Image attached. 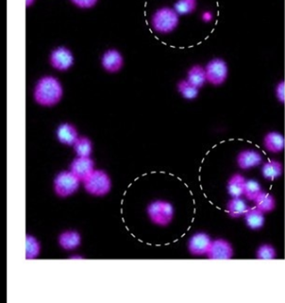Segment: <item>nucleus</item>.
I'll return each mask as SVG.
<instances>
[{
  "label": "nucleus",
  "mask_w": 285,
  "mask_h": 303,
  "mask_svg": "<svg viewBox=\"0 0 285 303\" xmlns=\"http://www.w3.org/2000/svg\"><path fill=\"white\" fill-rule=\"evenodd\" d=\"M261 187L259 182L253 180L246 181L245 188H244V195L249 200H255L257 196L261 194Z\"/></svg>",
  "instance_id": "obj_26"
},
{
  "label": "nucleus",
  "mask_w": 285,
  "mask_h": 303,
  "mask_svg": "<svg viewBox=\"0 0 285 303\" xmlns=\"http://www.w3.org/2000/svg\"><path fill=\"white\" fill-rule=\"evenodd\" d=\"M276 95L281 102L283 103L285 102V83L284 82L279 84L276 88Z\"/></svg>",
  "instance_id": "obj_29"
},
{
  "label": "nucleus",
  "mask_w": 285,
  "mask_h": 303,
  "mask_svg": "<svg viewBox=\"0 0 285 303\" xmlns=\"http://www.w3.org/2000/svg\"><path fill=\"white\" fill-rule=\"evenodd\" d=\"M264 144L267 151L277 153L282 152L285 148V138L278 132H269L265 137Z\"/></svg>",
  "instance_id": "obj_14"
},
{
  "label": "nucleus",
  "mask_w": 285,
  "mask_h": 303,
  "mask_svg": "<svg viewBox=\"0 0 285 303\" xmlns=\"http://www.w3.org/2000/svg\"><path fill=\"white\" fill-rule=\"evenodd\" d=\"M227 210L232 217H240L241 215H245L249 210V207L245 201L239 197H234L227 205Z\"/></svg>",
  "instance_id": "obj_19"
},
{
  "label": "nucleus",
  "mask_w": 285,
  "mask_h": 303,
  "mask_svg": "<svg viewBox=\"0 0 285 303\" xmlns=\"http://www.w3.org/2000/svg\"><path fill=\"white\" fill-rule=\"evenodd\" d=\"M80 235L76 231H65L60 235L59 244L64 249H75L80 244Z\"/></svg>",
  "instance_id": "obj_15"
},
{
  "label": "nucleus",
  "mask_w": 285,
  "mask_h": 303,
  "mask_svg": "<svg viewBox=\"0 0 285 303\" xmlns=\"http://www.w3.org/2000/svg\"><path fill=\"white\" fill-rule=\"evenodd\" d=\"M35 0H26V5L27 6H29V5H31L33 3H34Z\"/></svg>",
  "instance_id": "obj_30"
},
{
  "label": "nucleus",
  "mask_w": 285,
  "mask_h": 303,
  "mask_svg": "<svg viewBox=\"0 0 285 303\" xmlns=\"http://www.w3.org/2000/svg\"><path fill=\"white\" fill-rule=\"evenodd\" d=\"M84 186L89 194L102 196L111 191L112 181L105 172L94 170L93 173L84 181Z\"/></svg>",
  "instance_id": "obj_3"
},
{
  "label": "nucleus",
  "mask_w": 285,
  "mask_h": 303,
  "mask_svg": "<svg viewBox=\"0 0 285 303\" xmlns=\"http://www.w3.org/2000/svg\"><path fill=\"white\" fill-rule=\"evenodd\" d=\"M64 95V88L59 80L52 76L40 78L34 88V100L44 107H52L59 103Z\"/></svg>",
  "instance_id": "obj_1"
},
{
  "label": "nucleus",
  "mask_w": 285,
  "mask_h": 303,
  "mask_svg": "<svg viewBox=\"0 0 285 303\" xmlns=\"http://www.w3.org/2000/svg\"><path fill=\"white\" fill-rule=\"evenodd\" d=\"M40 252V244L38 239L33 236H26V246H25V255L26 259L33 260L39 256Z\"/></svg>",
  "instance_id": "obj_22"
},
{
  "label": "nucleus",
  "mask_w": 285,
  "mask_h": 303,
  "mask_svg": "<svg viewBox=\"0 0 285 303\" xmlns=\"http://www.w3.org/2000/svg\"><path fill=\"white\" fill-rule=\"evenodd\" d=\"M234 254V251L231 244L225 240L217 239L212 241L210 249L207 255L210 259L212 260H229L231 259Z\"/></svg>",
  "instance_id": "obj_8"
},
{
  "label": "nucleus",
  "mask_w": 285,
  "mask_h": 303,
  "mask_svg": "<svg viewBox=\"0 0 285 303\" xmlns=\"http://www.w3.org/2000/svg\"><path fill=\"white\" fill-rule=\"evenodd\" d=\"M245 182V179L242 176L239 175V174L233 176L227 186V190H228L229 194L233 197L241 196L244 193Z\"/></svg>",
  "instance_id": "obj_18"
},
{
  "label": "nucleus",
  "mask_w": 285,
  "mask_h": 303,
  "mask_svg": "<svg viewBox=\"0 0 285 303\" xmlns=\"http://www.w3.org/2000/svg\"><path fill=\"white\" fill-rule=\"evenodd\" d=\"M71 1L79 8H91L97 3L98 0H71Z\"/></svg>",
  "instance_id": "obj_28"
},
{
  "label": "nucleus",
  "mask_w": 285,
  "mask_h": 303,
  "mask_svg": "<svg viewBox=\"0 0 285 303\" xmlns=\"http://www.w3.org/2000/svg\"><path fill=\"white\" fill-rule=\"evenodd\" d=\"M254 201H255L256 207L262 211L263 213L271 212L275 208V199H274L273 195L268 194V193L261 192V194L257 196V198Z\"/></svg>",
  "instance_id": "obj_21"
},
{
  "label": "nucleus",
  "mask_w": 285,
  "mask_h": 303,
  "mask_svg": "<svg viewBox=\"0 0 285 303\" xmlns=\"http://www.w3.org/2000/svg\"><path fill=\"white\" fill-rule=\"evenodd\" d=\"M275 250L272 245L263 244L257 252V257L261 260H272L275 258Z\"/></svg>",
  "instance_id": "obj_27"
},
{
  "label": "nucleus",
  "mask_w": 285,
  "mask_h": 303,
  "mask_svg": "<svg viewBox=\"0 0 285 303\" xmlns=\"http://www.w3.org/2000/svg\"><path fill=\"white\" fill-rule=\"evenodd\" d=\"M212 242L211 238L205 233H196L189 241V251L194 255L207 254Z\"/></svg>",
  "instance_id": "obj_11"
},
{
  "label": "nucleus",
  "mask_w": 285,
  "mask_h": 303,
  "mask_svg": "<svg viewBox=\"0 0 285 303\" xmlns=\"http://www.w3.org/2000/svg\"><path fill=\"white\" fill-rule=\"evenodd\" d=\"M73 146L78 156H90L93 152V144L89 138L86 137L79 138Z\"/></svg>",
  "instance_id": "obj_23"
},
{
  "label": "nucleus",
  "mask_w": 285,
  "mask_h": 303,
  "mask_svg": "<svg viewBox=\"0 0 285 303\" xmlns=\"http://www.w3.org/2000/svg\"><path fill=\"white\" fill-rule=\"evenodd\" d=\"M147 212L153 222L162 226L168 224L172 220L174 215L172 205L163 201H156L152 203L148 206Z\"/></svg>",
  "instance_id": "obj_5"
},
{
  "label": "nucleus",
  "mask_w": 285,
  "mask_h": 303,
  "mask_svg": "<svg viewBox=\"0 0 285 303\" xmlns=\"http://www.w3.org/2000/svg\"><path fill=\"white\" fill-rule=\"evenodd\" d=\"M245 221L251 230H259L265 222L264 213L257 207L250 209L245 214Z\"/></svg>",
  "instance_id": "obj_16"
},
{
  "label": "nucleus",
  "mask_w": 285,
  "mask_h": 303,
  "mask_svg": "<svg viewBox=\"0 0 285 303\" xmlns=\"http://www.w3.org/2000/svg\"><path fill=\"white\" fill-rule=\"evenodd\" d=\"M178 91L184 98L187 100H192L198 96L199 88L194 87L188 80H182L178 84Z\"/></svg>",
  "instance_id": "obj_24"
},
{
  "label": "nucleus",
  "mask_w": 285,
  "mask_h": 303,
  "mask_svg": "<svg viewBox=\"0 0 285 303\" xmlns=\"http://www.w3.org/2000/svg\"><path fill=\"white\" fill-rule=\"evenodd\" d=\"M205 71L207 81L214 86H219L226 81L228 68L225 61L216 58L213 59L207 64Z\"/></svg>",
  "instance_id": "obj_6"
},
{
  "label": "nucleus",
  "mask_w": 285,
  "mask_h": 303,
  "mask_svg": "<svg viewBox=\"0 0 285 303\" xmlns=\"http://www.w3.org/2000/svg\"><path fill=\"white\" fill-rule=\"evenodd\" d=\"M94 162L89 156H78L71 165V171L79 178L80 181H85L94 170Z\"/></svg>",
  "instance_id": "obj_9"
},
{
  "label": "nucleus",
  "mask_w": 285,
  "mask_h": 303,
  "mask_svg": "<svg viewBox=\"0 0 285 303\" xmlns=\"http://www.w3.org/2000/svg\"><path fill=\"white\" fill-rule=\"evenodd\" d=\"M79 181L72 172H61L54 179V192L61 197H67L78 191Z\"/></svg>",
  "instance_id": "obj_4"
},
{
  "label": "nucleus",
  "mask_w": 285,
  "mask_h": 303,
  "mask_svg": "<svg viewBox=\"0 0 285 303\" xmlns=\"http://www.w3.org/2000/svg\"><path fill=\"white\" fill-rule=\"evenodd\" d=\"M56 136L61 143L71 146L79 139L77 129L69 123L60 125L56 131Z\"/></svg>",
  "instance_id": "obj_12"
},
{
  "label": "nucleus",
  "mask_w": 285,
  "mask_h": 303,
  "mask_svg": "<svg viewBox=\"0 0 285 303\" xmlns=\"http://www.w3.org/2000/svg\"><path fill=\"white\" fill-rule=\"evenodd\" d=\"M175 9L163 7L157 10L152 19L153 29L160 33H169L176 29L179 22V16Z\"/></svg>",
  "instance_id": "obj_2"
},
{
  "label": "nucleus",
  "mask_w": 285,
  "mask_h": 303,
  "mask_svg": "<svg viewBox=\"0 0 285 303\" xmlns=\"http://www.w3.org/2000/svg\"><path fill=\"white\" fill-rule=\"evenodd\" d=\"M237 161L241 169H250L261 164L262 156L255 151H245L240 153Z\"/></svg>",
  "instance_id": "obj_13"
},
{
  "label": "nucleus",
  "mask_w": 285,
  "mask_h": 303,
  "mask_svg": "<svg viewBox=\"0 0 285 303\" xmlns=\"http://www.w3.org/2000/svg\"><path fill=\"white\" fill-rule=\"evenodd\" d=\"M282 173H283V166L279 162L275 160L265 163L262 167V174L265 179L270 181L280 177Z\"/></svg>",
  "instance_id": "obj_20"
},
{
  "label": "nucleus",
  "mask_w": 285,
  "mask_h": 303,
  "mask_svg": "<svg viewBox=\"0 0 285 303\" xmlns=\"http://www.w3.org/2000/svg\"><path fill=\"white\" fill-rule=\"evenodd\" d=\"M196 8L195 0H178L175 4L174 9L178 15H189Z\"/></svg>",
  "instance_id": "obj_25"
},
{
  "label": "nucleus",
  "mask_w": 285,
  "mask_h": 303,
  "mask_svg": "<svg viewBox=\"0 0 285 303\" xmlns=\"http://www.w3.org/2000/svg\"><path fill=\"white\" fill-rule=\"evenodd\" d=\"M73 63L74 57L71 51L64 46L54 49L50 55V64L52 67L60 71L69 69Z\"/></svg>",
  "instance_id": "obj_7"
},
{
  "label": "nucleus",
  "mask_w": 285,
  "mask_h": 303,
  "mask_svg": "<svg viewBox=\"0 0 285 303\" xmlns=\"http://www.w3.org/2000/svg\"><path fill=\"white\" fill-rule=\"evenodd\" d=\"M187 80L194 87L200 88L207 82L206 71L202 66L195 65L189 69L187 74Z\"/></svg>",
  "instance_id": "obj_17"
},
{
  "label": "nucleus",
  "mask_w": 285,
  "mask_h": 303,
  "mask_svg": "<svg viewBox=\"0 0 285 303\" xmlns=\"http://www.w3.org/2000/svg\"><path fill=\"white\" fill-rule=\"evenodd\" d=\"M101 64L103 68L110 73L118 72L124 64L122 54L115 49L107 50L102 56Z\"/></svg>",
  "instance_id": "obj_10"
}]
</instances>
